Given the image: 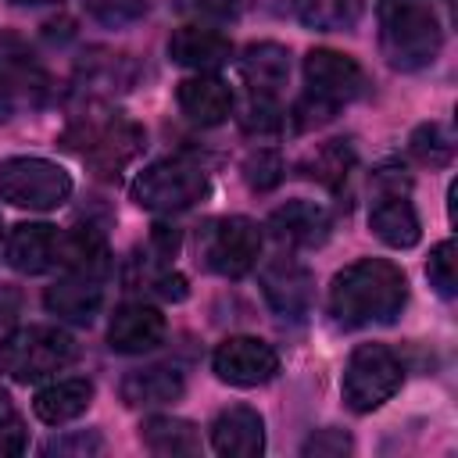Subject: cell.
I'll list each match as a JSON object with an SVG mask.
<instances>
[{"instance_id": "6da1fadb", "label": "cell", "mask_w": 458, "mask_h": 458, "mask_svg": "<svg viewBox=\"0 0 458 458\" xmlns=\"http://www.w3.org/2000/svg\"><path fill=\"white\" fill-rule=\"evenodd\" d=\"M408 301V279L394 261L358 258L333 276L329 311L344 329L386 326L401 315Z\"/></svg>"}, {"instance_id": "7a4b0ae2", "label": "cell", "mask_w": 458, "mask_h": 458, "mask_svg": "<svg viewBox=\"0 0 458 458\" xmlns=\"http://www.w3.org/2000/svg\"><path fill=\"white\" fill-rule=\"evenodd\" d=\"M376 18H379V47L390 68L419 72L437 61L444 32L426 0H379Z\"/></svg>"}, {"instance_id": "3957f363", "label": "cell", "mask_w": 458, "mask_h": 458, "mask_svg": "<svg viewBox=\"0 0 458 458\" xmlns=\"http://www.w3.org/2000/svg\"><path fill=\"white\" fill-rule=\"evenodd\" d=\"M64 143L97 172V175H118V168H125L140 147H143V129L122 114H86L82 122H75L64 136Z\"/></svg>"}, {"instance_id": "277c9868", "label": "cell", "mask_w": 458, "mask_h": 458, "mask_svg": "<svg viewBox=\"0 0 458 458\" xmlns=\"http://www.w3.org/2000/svg\"><path fill=\"white\" fill-rule=\"evenodd\" d=\"M75 361V340L57 326H25L0 340V369L18 383L47 379Z\"/></svg>"}, {"instance_id": "5b68a950", "label": "cell", "mask_w": 458, "mask_h": 458, "mask_svg": "<svg viewBox=\"0 0 458 458\" xmlns=\"http://www.w3.org/2000/svg\"><path fill=\"white\" fill-rule=\"evenodd\" d=\"M401 379H404V365L390 347L361 344L351 351V358L344 365L340 390H344L347 408L365 415V411H376L379 404H386L401 390Z\"/></svg>"}, {"instance_id": "8992f818", "label": "cell", "mask_w": 458, "mask_h": 458, "mask_svg": "<svg viewBox=\"0 0 458 458\" xmlns=\"http://www.w3.org/2000/svg\"><path fill=\"white\" fill-rule=\"evenodd\" d=\"M208 197V172L186 157L147 165L132 179V200L147 211H182Z\"/></svg>"}, {"instance_id": "52a82bcc", "label": "cell", "mask_w": 458, "mask_h": 458, "mask_svg": "<svg viewBox=\"0 0 458 458\" xmlns=\"http://www.w3.org/2000/svg\"><path fill=\"white\" fill-rule=\"evenodd\" d=\"M72 197V179L47 157H7L0 165V200L29 211H54Z\"/></svg>"}, {"instance_id": "ba28073f", "label": "cell", "mask_w": 458, "mask_h": 458, "mask_svg": "<svg viewBox=\"0 0 458 458\" xmlns=\"http://www.w3.org/2000/svg\"><path fill=\"white\" fill-rule=\"evenodd\" d=\"M197 254L204 261V268L225 276V279H240L258 265L261 254V229L243 218V215H229V218H215L200 229L197 236Z\"/></svg>"}, {"instance_id": "9c48e42d", "label": "cell", "mask_w": 458, "mask_h": 458, "mask_svg": "<svg viewBox=\"0 0 458 458\" xmlns=\"http://www.w3.org/2000/svg\"><path fill=\"white\" fill-rule=\"evenodd\" d=\"M304 82H308V97H315L329 107L358 100L369 86L365 68L351 54H340L329 47H318L304 57Z\"/></svg>"}, {"instance_id": "30bf717a", "label": "cell", "mask_w": 458, "mask_h": 458, "mask_svg": "<svg viewBox=\"0 0 458 458\" xmlns=\"http://www.w3.org/2000/svg\"><path fill=\"white\" fill-rule=\"evenodd\" d=\"M211 369L233 386H261L279 372V354L258 336H229L215 347Z\"/></svg>"}, {"instance_id": "8fae6325", "label": "cell", "mask_w": 458, "mask_h": 458, "mask_svg": "<svg viewBox=\"0 0 458 458\" xmlns=\"http://www.w3.org/2000/svg\"><path fill=\"white\" fill-rule=\"evenodd\" d=\"M261 293L268 308L283 318L301 322L311 308V272L297 258H276L261 268Z\"/></svg>"}, {"instance_id": "7c38bea8", "label": "cell", "mask_w": 458, "mask_h": 458, "mask_svg": "<svg viewBox=\"0 0 458 458\" xmlns=\"http://www.w3.org/2000/svg\"><path fill=\"white\" fill-rule=\"evenodd\" d=\"M165 340V315L143 301L122 304L111 315L107 326V344L118 354H147Z\"/></svg>"}, {"instance_id": "4fadbf2b", "label": "cell", "mask_w": 458, "mask_h": 458, "mask_svg": "<svg viewBox=\"0 0 458 458\" xmlns=\"http://www.w3.org/2000/svg\"><path fill=\"white\" fill-rule=\"evenodd\" d=\"M211 447L225 458H258L265 451V422L247 404H229L211 422Z\"/></svg>"}, {"instance_id": "5bb4252c", "label": "cell", "mask_w": 458, "mask_h": 458, "mask_svg": "<svg viewBox=\"0 0 458 458\" xmlns=\"http://www.w3.org/2000/svg\"><path fill=\"white\" fill-rule=\"evenodd\" d=\"M57 240H61V233L47 222H18L7 233V247H4L7 265L25 276L50 272V268H57Z\"/></svg>"}, {"instance_id": "9a60e30c", "label": "cell", "mask_w": 458, "mask_h": 458, "mask_svg": "<svg viewBox=\"0 0 458 458\" xmlns=\"http://www.w3.org/2000/svg\"><path fill=\"white\" fill-rule=\"evenodd\" d=\"M179 111L197 125H222L233 114V89L215 72H197L175 89Z\"/></svg>"}, {"instance_id": "2e32d148", "label": "cell", "mask_w": 458, "mask_h": 458, "mask_svg": "<svg viewBox=\"0 0 458 458\" xmlns=\"http://www.w3.org/2000/svg\"><path fill=\"white\" fill-rule=\"evenodd\" d=\"M168 57L182 68H193V72H215V68L229 64L233 43H229V36H222L215 29L182 25L168 39Z\"/></svg>"}, {"instance_id": "e0dca14e", "label": "cell", "mask_w": 458, "mask_h": 458, "mask_svg": "<svg viewBox=\"0 0 458 458\" xmlns=\"http://www.w3.org/2000/svg\"><path fill=\"white\" fill-rule=\"evenodd\" d=\"M329 215L326 208L311 204V200H286L283 208H276L268 215V229L279 243L290 247H318L329 236Z\"/></svg>"}, {"instance_id": "ac0fdd59", "label": "cell", "mask_w": 458, "mask_h": 458, "mask_svg": "<svg viewBox=\"0 0 458 458\" xmlns=\"http://www.w3.org/2000/svg\"><path fill=\"white\" fill-rule=\"evenodd\" d=\"M57 268L82 279H104L111 272V250L107 240L97 229H68L57 240Z\"/></svg>"}, {"instance_id": "d6986e66", "label": "cell", "mask_w": 458, "mask_h": 458, "mask_svg": "<svg viewBox=\"0 0 458 458\" xmlns=\"http://www.w3.org/2000/svg\"><path fill=\"white\" fill-rule=\"evenodd\" d=\"M43 304L50 315L75 322V326H89L100 308H104V290L97 279H82V276H64L54 286H47Z\"/></svg>"}, {"instance_id": "ffe728a7", "label": "cell", "mask_w": 458, "mask_h": 458, "mask_svg": "<svg viewBox=\"0 0 458 458\" xmlns=\"http://www.w3.org/2000/svg\"><path fill=\"white\" fill-rule=\"evenodd\" d=\"M47 93V75L25 54H0V122H7L21 104H39Z\"/></svg>"}, {"instance_id": "44dd1931", "label": "cell", "mask_w": 458, "mask_h": 458, "mask_svg": "<svg viewBox=\"0 0 458 458\" xmlns=\"http://www.w3.org/2000/svg\"><path fill=\"white\" fill-rule=\"evenodd\" d=\"M369 229L386 243V247H415L419 243V215L404 193H379V200L369 211Z\"/></svg>"}, {"instance_id": "7402d4cb", "label": "cell", "mask_w": 458, "mask_h": 458, "mask_svg": "<svg viewBox=\"0 0 458 458\" xmlns=\"http://www.w3.org/2000/svg\"><path fill=\"white\" fill-rule=\"evenodd\" d=\"M182 390H186V379L175 365H143V369H132L122 379V401L132 404V408L179 401Z\"/></svg>"}, {"instance_id": "603a6c76", "label": "cell", "mask_w": 458, "mask_h": 458, "mask_svg": "<svg viewBox=\"0 0 458 458\" xmlns=\"http://www.w3.org/2000/svg\"><path fill=\"white\" fill-rule=\"evenodd\" d=\"M89 401H93V383L82 376H68V379L43 386L32 401V411L47 426H64V422L79 419L89 408Z\"/></svg>"}, {"instance_id": "cb8c5ba5", "label": "cell", "mask_w": 458, "mask_h": 458, "mask_svg": "<svg viewBox=\"0 0 458 458\" xmlns=\"http://www.w3.org/2000/svg\"><path fill=\"white\" fill-rule=\"evenodd\" d=\"M240 72H243L250 93L272 97L290 75V50L279 43H250L240 57Z\"/></svg>"}, {"instance_id": "d4e9b609", "label": "cell", "mask_w": 458, "mask_h": 458, "mask_svg": "<svg viewBox=\"0 0 458 458\" xmlns=\"http://www.w3.org/2000/svg\"><path fill=\"white\" fill-rule=\"evenodd\" d=\"M140 440L154 454H193L200 447V433L190 419L175 415H154L140 426Z\"/></svg>"}, {"instance_id": "484cf974", "label": "cell", "mask_w": 458, "mask_h": 458, "mask_svg": "<svg viewBox=\"0 0 458 458\" xmlns=\"http://www.w3.org/2000/svg\"><path fill=\"white\" fill-rule=\"evenodd\" d=\"M351 168H354V147H351L347 140H329V143H322V147H318L315 154H308L304 165H301V172H304L308 179L322 182L326 190H336V186L347 179Z\"/></svg>"}, {"instance_id": "4316f807", "label": "cell", "mask_w": 458, "mask_h": 458, "mask_svg": "<svg viewBox=\"0 0 458 458\" xmlns=\"http://www.w3.org/2000/svg\"><path fill=\"white\" fill-rule=\"evenodd\" d=\"M293 11L308 29L336 32L361 18V0H293Z\"/></svg>"}, {"instance_id": "83f0119b", "label": "cell", "mask_w": 458, "mask_h": 458, "mask_svg": "<svg viewBox=\"0 0 458 458\" xmlns=\"http://www.w3.org/2000/svg\"><path fill=\"white\" fill-rule=\"evenodd\" d=\"M411 154H415L419 161H426V165H447L451 154H454V143H451V136H447L444 125L429 122V125H419V129H415V136H411Z\"/></svg>"}, {"instance_id": "f1b7e54d", "label": "cell", "mask_w": 458, "mask_h": 458, "mask_svg": "<svg viewBox=\"0 0 458 458\" xmlns=\"http://www.w3.org/2000/svg\"><path fill=\"white\" fill-rule=\"evenodd\" d=\"M454 265H458V258H454V243L451 240H444V243H437L429 250L426 276H429V283H433V290L440 297H454L458 293V268Z\"/></svg>"}, {"instance_id": "f546056e", "label": "cell", "mask_w": 458, "mask_h": 458, "mask_svg": "<svg viewBox=\"0 0 458 458\" xmlns=\"http://www.w3.org/2000/svg\"><path fill=\"white\" fill-rule=\"evenodd\" d=\"M89 18H97L107 29H125L147 14V0H82Z\"/></svg>"}, {"instance_id": "4dcf8cb0", "label": "cell", "mask_w": 458, "mask_h": 458, "mask_svg": "<svg viewBox=\"0 0 458 458\" xmlns=\"http://www.w3.org/2000/svg\"><path fill=\"white\" fill-rule=\"evenodd\" d=\"M283 172H286V165H283V157H279L276 150H254V154L243 161V179H247V186L258 190V193L279 186V182H283Z\"/></svg>"}, {"instance_id": "1f68e13d", "label": "cell", "mask_w": 458, "mask_h": 458, "mask_svg": "<svg viewBox=\"0 0 458 458\" xmlns=\"http://www.w3.org/2000/svg\"><path fill=\"white\" fill-rule=\"evenodd\" d=\"M240 122H243L247 132H276V129L283 125V111L272 104V97H265V93H250V100H247Z\"/></svg>"}, {"instance_id": "d6a6232c", "label": "cell", "mask_w": 458, "mask_h": 458, "mask_svg": "<svg viewBox=\"0 0 458 458\" xmlns=\"http://www.w3.org/2000/svg\"><path fill=\"white\" fill-rule=\"evenodd\" d=\"M100 451H104L100 433H68V437H54L43 444V454H57V458H64V454L86 458V454H100Z\"/></svg>"}, {"instance_id": "836d02e7", "label": "cell", "mask_w": 458, "mask_h": 458, "mask_svg": "<svg viewBox=\"0 0 458 458\" xmlns=\"http://www.w3.org/2000/svg\"><path fill=\"white\" fill-rule=\"evenodd\" d=\"M354 444H351V437L344 433V429H318V433H311L308 440H304V454H315V458H340V454H347Z\"/></svg>"}, {"instance_id": "e575fe53", "label": "cell", "mask_w": 458, "mask_h": 458, "mask_svg": "<svg viewBox=\"0 0 458 458\" xmlns=\"http://www.w3.org/2000/svg\"><path fill=\"white\" fill-rule=\"evenodd\" d=\"M150 290L157 297H165V301H182L190 293V286H186V279L179 272H157V276H150Z\"/></svg>"}, {"instance_id": "d590c367", "label": "cell", "mask_w": 458, "mask_h": 458, "mask_svg": "<svg viewBox=\"0 0 458 458\" xmlns=\"http://www.w3.org/2000/svg\"><path fill=\"white\" fill-rule=\"evenodd\" d=\"M18 315H21V293L14 286H0V333L11 329Z\"/></svg>"}, {"instance_id": "8d00e7d4", "label": "cell", "mask_w": 458, "mask_h": 458, "mask_svg": "<svg viewBox=\"0 0 458 458\" xmlns=\"http://www.w3.org/2000/svg\"><path fill=\"white\" fill-rule=\"evenodd\" d=\"M21 451H25V433L18 429V422L0 426V458H7V454H21Z\"/></svg>"}, {"instance_id": "74e56055", "label": "cell", "mask_w": 458, "mask_h": 458, "mask_svg": "<svg viewBox=\"0 0 458 458\" xmlns=\"http://www.w3.org/2000/svg\"><path fill=\"white\" fill-rule=\"evenodd\" d=\"M154 240H157V247L165 254H175V247H179V233L168 229V225H154Z\"/></svg>"}, {"instance_id": "f35d334b", "label": "cell", "mask_w": 458, "mask_h": 458, "mask_svg": "<svg viewBox=\"0 0 458 458\" xmlns=\"http://www.w3.org/2000/svg\"><path fill=\"white\" fill-rule=\"evenodd\" d=\"M204 11H211V14H229L233 7H236V0H197Z\"/></svg>"}, {"instance_id": "ab89813d", "label": "cell", "mask_w": 458, "mask_h": 458, "mask_svg": "<svg viewBox=\"0 0 458 458\" xmlns=\"http://www.w3.org/2000/svg\"><path fill=\"white\" fill-rule=\"evenodd\" d=\"M7 422H14V404H11L7 390H0V426H7Z\"/></svg>"}, {"instance_id": "60d3db41", "label": "cell", "mask_w": 458, "mask_h": 458, "mask_svg": "<svg viewBox=\"0 0 458 458\" xmlns=\"http://www.w3.org/2000/svg\"><path fill=\"white\" fill-rule=\"evenodd\" d=\"M14 7H39V4H57V0H11Z\"/></svg>"}]
</instances>
